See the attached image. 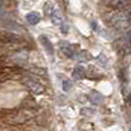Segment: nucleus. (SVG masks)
Returning <instances> with one entry per match:
<instances>
[{"label": "nucleus", "instance_id": "nucleus-9", "mask_svg": "<svg viewBox=\"0 0 131 131\" xmlns=\"http://www.w3.org/2000/svg\"><path fill=\"white\" fill-rule=\"evenodd\" d=\"M84 76H85V70L81 67V66L75 67V70L72 71V78H73L75 80H81Z\"/></svg>", "mask_w": 131, "mask_h": 131}, {"label": "nucleus", "instance_id": "nucleus-7", "mask_svg": "<svg viewBox=\"0 0 131 131\" xmlns=\"http://www.w3.org/2000/svg\"><path fill=\"white\" fill-rule=\"evenodd\" d=\"M110 4H112V7L118 8V9H127V8H130L131 2L130 0H113V2H110Z\"/></svg>", "mask_w": 131, "mask_h": 131}, {"label": "nucleus", "instance_id": "nucleus-12", "mask_svg": "<svg viewBox=\"0 0 131 131\" xmlns=\"http://www.w3.org/2000/svg\"><path fill=\"white\" fill-rule=\"evenodd\" d=\"M127 37H128V38H126V41H128V42L131 43V31H127Z\"/></svg>", "mask_w": 131, "mask_h": 131}, {"label": "nucleus", "instance_id": "nucleus-6", "mask_svg": "<svg viewBox=\"0 0 131 131\" xmlns=\"http://www.w3.org/2000/svg\"><path fill=\"white\" fill-rule=\"evenodd\" d=\"M3 25H4V28H7L8 30L13 31V33H23V28H21L18 24H16L15 21L3 20Z\"/></svg>", "mask_w": 131, "mask_h": 131}, {"label": "nucleus", "instance_id": "nucleus-14", "mask_svg": "<svg viewBox=\"0 0 131 131\" xmlns=\"http://www.w3.org/2000/svg\"><path fill=\"white\" fill-rule=\"evenodd\" d=\"M130 131H131V126H130Z\"/></svg>", "mask_w": 131, "mask_h": 131}, {"label": "nucleus", "instance_id": "nucleus-8", "mask_svg": "<svg viewBox=\"0 0 131 131\" xmlns=\"http://www.w3.org/2000/svg\"><path fill=\"white\" fill-rule=\"evenodd\" d=\"M26 20L30 25H37L41 21V16H39L38 12H29L26 15Z\"/></svg>", "mask_w": 131, "mask_h": 131}, {"label": "nucleus", "instance_id": "nucleus-2", "mask_svg": "<svg viewBox=\"0 0 131 131\" xmlns=\"http://www.w3.org/2000/svg\"><path fill=\"white\" fill-rule=\"evenodd\" d=\"M24 84H25L26 88H28L29 91H31L33 93L39 94V93L43 92V85L39 84L37 80L31 79V78H25V79H24Z\"/></svg>", "mask_w": 131, "mask_h": 131}, {"label": "nucleus", "instance_id": "nucleus-1", "mask_svg": "<svg viewBox=\"0 0 131 131\" xmlns=\"http://www.w3.org/2000/svg\"><path fill=\"white\" fill-rule=\"evenodd\" d=\"M128 15L125 13V12H118V13H114L112 16V24L114 25V28L117 30H125L126 26H127V20Z\"/></svg>", "mask_w": 131, "mask_h": 131}, {"label": "nucleus", "instance_id": "nucleus-11", "mask_svg": "<svg viewBox=\"0 0 131 131\" xmlns=\"http://www.w3.org/2000/svg\"><path fill=\"white\" fill-rule=\"evenodd\" d=\"M62 86H63V89H64L66 92H68V91L72 88V83H71L70 80H67V79H64L63 83H62Z\"/></svg>", "mask_w": 131, "mask_h": 131}, {"label": "nucleus", "instance_id": "nucleus-13", "mask_svg": "<svg viewBox=\"0 0 131 131\" xmlns=\"http://www.w3.org/2000/svg\"><path fill=\"white\" fill-rule=\"evenodd\" d=\"M127 20H128V23H130V24H131V13H130V15H128V17H127Z\"/></svg>", "mask_w": 131, "mask_h": 131}, {"label": "nucleus", "instance_id": "nucleus-4", "mask_svg": "<svg viewBox=\"0 0 131 131\" xmlns=\"http://www.w3.org/2000/svg\"><path fill=\"white\" fill-rule=\"evenodd\" d=\"M60 49L63 51V54L67 58L70 59H75L76 58V49L73 45H71V43L68 42H60Z\"/></svg>", "mask_w": 131, "mask_h": 131}, {"label": "nucleus", "instance_id": "nucleus-3", "mask_svg": "<svg viewBox=\"0 0 131 131\" xmlns=\"http://www.w3.org/2000/svg\"><path fill=\"white\" fill-rule=\"evenodd\" d=\"M47 16H50V18H51V21H52V24H54V25H62V24H63V16H62V12H60L58 8L54 7V5L50 7L49 12H47Z\"/></svg>", "mask_w": 131, "mask_h": 131}, {"label": "nucleus", "instance_id": "nucleus-15", "mask_svg": "<svg viewBox=\"0 0 131 131\" xmlns=\"http://www.w3.org/2000/svg\"><path fill=\"white\" fill-rule=\"evenodd\" d=\"M110 2H113V0H110Z\"/></svg>", "mask_w": 131, "mask_h": 131}, {"label": "nucleus", "instance_id": "nucleus-5", "mask_svg": "<svg viewBox=\"0 0 131 131\" xmlns=\"http://www.w3.org/2000/svg\"><path fill=\"white\" fill-rule=\"evenodd\" d=\"M39 42L42 43V46L45 47V50H46V52L49 54V55L54 57V46H52V43L50 42V39L46 36H41L39 37Z\"/></svg>", "mask_w": 131, "mask_h": 131}, {"label": "nucleus", "instance_id": "nucleus-10", "mask_svg": "<svg viewBox=\"0 0 131 131\" xmlns=\"http://www.w3.org/2000/svg\"><path fill=\"white\" fill-rule=\"evenodd\" d=\"M89 98H91V101L93 104H101L102 102V96L100 93H97V92H92L89 94Z\"/></svg>", "mask_w": 131, "mask_h": 131}]
</instances>
